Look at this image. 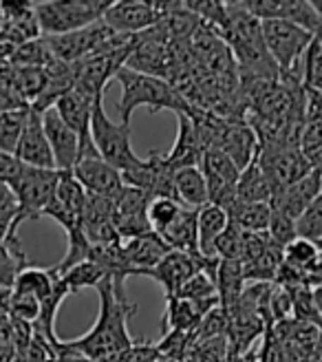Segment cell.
<instances>
[{
    "label": "cell",
    "mask_w": 322,
    "mask_h": 362,
    "mask_svg": "<svg viewBox=\"0 0 322 362\" xmlns=\"http://www.w3.org/2000/svg\"><path fill=\"white\" fill-rule=\"evenodd\" d=\"M95 289L100 294V316L95 325L91 332L78 340H68L66 345L93 362H113L133 347L129 320L135 316L137 305L129 298L119 281L104 279Z\"/></svg>",
    "instance_id": "1"
},
{
    "label": "cell",
    "mask_w": 322,
    "mask_h": 362,
    "mask_svg": "<svg viewBox=\"0 0 322 362\" xmlns=\"http://www.w3.org/2000/svg\"><path fill=\"white\" fill-rule=\"evenodd\" d=\"M227 5V25L219 33V38L227 47L232 60H237L239 74L249 78H263V80H278L280 71L272 62L270 53L263 42L261 21L249 16L237 3Z\"/></svg>",
    "instance_id": "2"
},
{
    "label": "cell",
    "mask_w": 322,
    "mask_h": 362,
    "mask_svg": "<svg viewBox=\"0 0 322 362\" xmlns=\"http://www.w3.org/2000/svg\"><path fill=\"white\" fill-rule=\"evenodd\" d=\"M113 80L121 86V98H119L121 122L119 124L131 126V117L135 113V108L139 106H148L150 113H159V111H164V108L174 113L192 111V106L177 93L168 80L137 74V71H131L126 66H121Z\"/></svg>",
    "instance_id": "3"
},
{
    "label": "cell",
    "mask_w": 322,
    "mask_h": 362,
    "mask_svg": "<svg viewBox=\"0 0 322 362\" xmlns=\"http://www.w3.org/2000/svg\"><path fill=\"white\" fill-rule=\"evenodd\" d=\"M113 0H44L33 3L40 35H62L102 21Z\"/></svg>",
    "instance_id": "4"
},
{
    "label": "cell",
    "mask_w": 322,
    "mask_h": 362,
    "mask_svg": "<svg viewBox=\"0 0 322 362\" xmlns=\"http://www.w3.org/2000/svg\"><path fill=\"white\" fill-rule=\"evenodd\" d=\"M104 100V98H102ZM97 100L91 113V144L100 159L113 166L119 173L133 170L141 164V157L133 151L131 144V126L115 124L104 111V102Z\"/></svg>",
    "instance_id": "5"
},
{
    "label": "cell",
    "mask_w": 322,
    "mask_h": 362,
    "mask_svg": "<svg viewBox=\"0 0 322 362\" xmlns=\"http://www.w3.org/2000/svg\"><path fill=\"white\" fill-rule=\"evenodd\" d=\"M261 31H263L265 49L270 53L276 69L280 71V76L287 74L300 76V60L305 56V51L316 33H309L285 21H263Z\"/></svg>",
    "instance_id": "6"
},
{
    "label": "cell",
    "mask_w": 322,
    "mask_h": 362,
    "mask_svg": "<svg viewBox=\"0 0 322 362\" xmlns=\"http://www.w3.org/2000/svg\"><path fill=\"white\" fill-rule=\"evenodd\" d=\"M60 170H44L27 166L20 181L11 190L16 199V230L25 221H35L42 216V210L51 202L60 181Z\"/></svg>",
    "instance_id": "7"
},
{
    "label": "cell",
    "mask_w": 322,
    "mask_h": 362,
    "mask_svg": "<svg viewBox=\"0 0 322 362\" xmlns=\"http://www.w3.org/2000/svg\"><path fill=\"white\" fill-rule=\"evenodd\" d=\"M237 5L261 23L285 21L309 33H320L322 27V13L311 0H239Z\"/></svg>",
    "instance_id": "8"
},
{
    "label": "cell",
    "mask_w": 322,
    "mask_h": 362,
    "mask_svg": "<svg viewBox=\"0 0 322 362\" xmlns=\"http://www.w3.org/2000/svg\"><path fill=\"white\" fill-rule=\"evenodd\" d=\"M168 3H157V0H119L111 3L104 11L102 21L109 25L115 33L137 35L153 29L164 21Z\"/></svg>",
    "instance_id": "9"
},
{
    "label": "cell",
    "mask_w": 322,
    "mask_h": 362,
    "mask_svg": "<svg viewBox=\"0 0 322 362\" xmlns=\"http://www.w3.org/2000/svg\"><path fill=\"white\" fill-rule=\"evenodd\" d=\"M115 31L106 25L104 21H97L88 27H82L78 31H71V33H62V35H42L49 53L56 60L66 62V64H73L80 62L93 53L111 38Z\"/></svg>",
    "instance_id": "10"
},
{
    "label": "cell",
    "mask_w": 322,
    "mask_h": 362,
    "mask_svg": "<svg viewBox=\"0 0 322 362\" xmlns=\"http://www.w3.org/2000/svg\"><path fill=\"white\" fill-rule=\"evenodd\" d=\"M256 161H258L261 170L265 173L267 181L272 184V190H280L285 186H292L294 181L302 179L314 168V166H309V161L302 157L298 146L258 151Z\"/></svg>",
    "instance_id": "11"
},
{
    "label": "cell",
    "mask_w": 322,
    "mask_h": 362,
    "mask_svg": "<svg viewBox=\"0 0 322 362\" xmlns=\"http://www.w3.org/2000/svg\"><path fill=\"white\" fill-rule=\"evenodd\" d=\"M148 204L150 197L137 188L124 186L117 192V197L113 199V226L121 241L153 232L146 216Z\"/></svg>",
    "instance_id": "12"
},
{
    "label": "cell",
    "mask_w": 322,
    "mask_h": 362,
    "mask_svg": "<svg viewBox=\"0 0 322 362\" xmlns=\"http://www.w3.org/2000/svg\"><path fill=\"white\" fill-rule=\"evenodd\" d=\"M172 175H174V168L166 164L164 155L153 153L148 159H141V164L135 166L133 170L121 173V181H124V186L146 192L150 199H159V197L174 199Z\"/></svg>",
    "instance_id": "13"
},
{
    "label": "cell",
    "mask_w": 322,
    "mask_h": 362,
    "mask_svg": "<svg viewBox=\"0 0 322 362\" xmlns=\"http://www.w3.org/2000/svg\"><path fill=\"white\" fill-rule=\"evenodd\" d=\"M84 202H86V192L76 181V177L71 173H62L56 186V192H53L51 202L42 210V216H51V219L58 221L66 232H71L80 228Z\"/></svg>",
    "instance_id": "14"
},
{
    "label": "cell",
    "mask_w": 322,
    "mask_h": 362,
    "mask_svg": "<svg viewBox=\"0 0 322 362\" xmlns=\"http://www.w3.org/2000/svg\"><path fill=\"white\" fill-rule=\"evenodd\" d=\"M71 175L76 177V181L84 188L86 194L104 197V199H111V202L117 197V192L124 188L121 173L115 170L113 166H109L97 155L80 157L76 161L73 170H71Z\"/></svg>",
    "instance_id": "15"
},
{
    "label": "cell",
    "mask_w": 322,
    "mask_h": 362,
    "mask_svg": "<svg viewBox=\"0 0 322 362\" xmlns=\"http://www.w3.org/2000/svg\"><path fill=\"white\" fill-rule=\"evenodd\" d=\"M322 181H320V168H311L305 177L294 181L292 186H285L280 190H274L272 199L267 202L272 212L287 216V219L296 221L298 216L309 208L314 199L320 197Z\"/></svg>",
    "instance_id": "16"
},
{
    "label": "cell",
    "mask_w": 322,
    "mask_h": 362,
    "mask_svg": "<svg viewBox=\"0 0 322 362\" xmlns=\"http://www.w3.org/2000/svg\"><path fill=\"white\" fill-rule=\"evenodd\" d=\"M40 119H42V131L49 141L56 170L71 173L76 166V161L80 159V137L60 119V115L56 113L53 106L47 108L44 113H40Z\"/></svg>",
    "instance_id": "17"
},
{
    "label": "cell",
    "mask_w": 322,
    "mask_h": 362,
    "mask_svg": "<svg viewBox=\"0 0 322 362\" xmlns=\"http://www.w3.org/2000/svg\"><path fill=\"white\" fill-rule=\"evenodd\" d=\"M212 148L225 153L239 170H243L258 153V144L252 129L241 119H225L221 117L217 135H214Z\"/></svg>",
    "instance_id": "18"
},
{
    "label": "cell",
    "mask_w": 322,
    "mask_h": 362,
    "mask_svg": "<svg viewBox=\"0 0 322 362\" xmlns=\"http://www.w3.org/2000/svg\"><path fill=\"white\" fill-rule=\"evenodd\" d=\"M13 155L20 159L25 166L56 170V164H53V155H51V148H49V141H47L44 131H42L40 113L31 111V108H29V117L25 122V129L20 133V139H18V146H16Z\"/></svg>",
    "instance_id": "19"
},
{
    "label": "cell",
    "mask_w": 322,
    "mask_h": 362,
    "mask_svg": "<svg viewBox=\"0 0 322 362\" xmlns=\"http://www.w3.org/2000/svg\"><path fill=\"white\" fill-rule=\"evenodd\" d=\"M177 139H174V146L168 155H164L166 164L170 168H188V166H199L201 164V157L205 153L203 146V139L196 131V126L190 117V113H177Z\"/></svg>",
    "instance_id": "20"
},
{
    "label": "cell",
    "mask_w": 322,
    "mask_h": 362,
    "mask_svg": "<svg viewBox=\"0 0 322 362\" xmlns=\"http://www.w3.org/2000/svg\"><path fill=\"white\" fill-rule=\"evenodd\" d=\"M121 252H124V257H126L133 274L146 276L148 272L168 255L170 247L161 241L155 232H148V234H141V237L124 239Z\"/></svg>",
    "instance_id": "21"
},
{
    "label": "cell",
    "mask_w": 322,
    "mask_h": 362,
    "mask_svg": "<svg viewBox=\"0 0 322 362\" xmlns=\"http://www.w3.org/2000/svg\"><path fill=\"white\" fill-rule=\"evenodd\" d=\"M174 199L188 210H199L208 206V188L199 166L177 168L172 175Z\"/></svg>",
    "instance_id": "22"
},
{
    "label": "cell",
    "mask_w": 322,
    "mask_h": 362,
    "mask_svg": "<svg viewBox=\"0 0 322 362\" xmlns=\"http://www.w3.org/2000/svg\"><path fill=\"white\" fill-rule=\"evenodd\" d=\"M225 228H227L225 210L212 204L196 210V250H199L201 257L217 259L214 257V241L221 237Z\"/></svg>",
    "instance_id": "23"
},
{
    "label": "cell",
    "mask_w": 322,
    "mask_h": 362,
    "mask_svg": "<svg viewBox=\"0 0 322 362\" xmlns=\"http://www.w3.org/2000/svg\"><path fill=\"white\" fill-rule=\"evenodd\" d=\"M214 310V307H212ZM210 312V307L203 305H196L184 298H177V296H168L166 303V314H164V327L168 334L170 332H179V334H192V329L199 325V320Z\"/></svg>",
    "instance_id": "24"
},
{
    "label": "cell",
    "mask_w": 322,
    "mask_h": 362,
    "mask_svg": "<svg viewBox=\"0 0 322 362\" xmlns=\"http://www.w3.org/2000/svg\"><path fill=\"white\" fill-rule=\"evenodd\" d=\"M157 237L164 241L170 250L188 252V255L199 252L196 250V210L184 208L174 216V221L168 228L157 232Z\"/></svg>",
    "instance_id": "25"
},
{
    "label": "cell",
    "mask_w": 322,
    "mask_h": 362,
    "mask_svg": "<svg viewBox=\"0 0 322 362\" xmlns=\"http://www.w3.org/2000/svg\"><path fill=\"white\" fill-rule=\"evenodd\" d=\"M225 214H227V223L234 226L239 232L258 234V232H267L272 210H270V206H267V204L234 202L225 210Z\"/></svg>",
    "instance_id": "26"
},
{
    "label": "cell",
    "mask_w": 322,
    "mask_h": 362,
    "mask_svg": "<svg viewBox=\"0 0 322 362\" xmlns=\"http://www.w3.org/2000/svg\"><path fill=\"white\" fill-rule=\"evenodd\" d=\"M272 184L267 181L265 173L261 170L256 157L239 173L237 181V202L249 204H267L272 199Z\"/></svg>",
    "instance_id": "27"
},
{
    "label": "cell",
    "mask_w": 322,
    "mask_h": 362,
    "mask_svg": "<svg viewBox=\"0 0 322 362\" xmlns=\"http://www.w3.org/2000/svg\"><path fill=\"white\" fill-rule=\"evenodd\" d=\"M214 287H217L219 305L223 307V310H229V307L237 303V298L241 296L243 287H245L241 263L219 259L217 272H214Z\"/></svg>",
    "instance_id": "28"
},
{
    "label": "cell",
    "mask_w": 322,
    "mask_h": 362,
    "mask_svg": "<svg viewBox=\"0 0 322 362\" xmlns=\"http://www.w3.org/2000/svg\"><path fill=\"white\" fill-rule=\"evenodd\" d=\"M172 296L196 303V305H203V307H210V310H212V307H219L217 287H214L212 276H208L205 272H196V274H192Z\"/></svg>",
    "instance_id": "29"
},
{
    "label": "cell",
    "mask_w": 322,
    "mask_h": 362,
    "mask_svg": "<svg viewBox=\"0 0 322 362\" xmlns=\"http://www.w3.org/2000/svg\"><path fill=\"white\" fill-rule=\"evenodd\" d=\"M53 283L56 279L51 276L49 269H40V267H25L20 274L16 276L13 285H11V292L18 294H29L33 298H38L40 303L51 294Z\"/></svg>",
    "instance_id": "30"
},
{
    "label": "cell",
    "mask_w": 322,
    "mask_h": 362,
    "mask_svg": "<svg viewBox=\"0 0 322 362\" xmlns=\"http://www.w3.org/2000/svg\"><path fill=\"white\" fill-rule=\"evenodd\" d=\"M282 261L305 274H320V245L305 239H294L290 245H285Z\"/></svg>",
    "instance_id": "31"
},
{
    "label": "cell",
    "mask_w": 322,
    "mask_h": 362,
    "mask_svg": "<svg viewBox=\"0 0 322 362\" xmlns=\"http://www.w3.org/2000/svg\"><path fill=\"white\" fill-rule=\"evenodd\" d=\"M88 252H91V243H88V239L84 237L82 228H76V230L66 232V255H64V259L56 267H49L51 276L58 279V276L64 274L66 269L84 263L88 259Z\"/></svg>",
    "instance_id": "32"
},
{
    "label": "cell",
    "mask_w": 322,
    "mask_h": 362,
    "mask_svg": "<svg viewBox=\"0 0 322 362\" xmlns=\"http://www.w3.org/2000/svg\"><path fill=\"white\" fill-rule=\"evenodd\" d=\"M300 82L307 90H320L322 86V40L320 33L314 35L305 56L300 60Z\"/></svg>",
    "instance_id": "33"
},
{
    "label": "cell",
    "mask_w": 322,
    "mask_h": 362,
    "mask_svg": "<svg viewBox=\"0 0 322 362\" xmlns=\"http://www.w3.org/2000/svg\"><path fill=\"white\" fill-rule=\"evenodd\" d=\"M27 267V257L20 241H9L0 247V289H11L16 276Z\"/></svg>",
    "instance_id": "34"
},
{
    "label": "cell",
    "mask_w": 322,
    "mask_h": 362,
    "mask_svg": "<svg viewBox=\"0 0 322 362\" xmlns=\"http://www.w3.org/2000/svg\"><path fill=\"white\" fill-rule=\"evenodd\" d=\"M29 117V108H16V111L0 113V153H16L18 139L25 129V122Z\"/></svg>",
    "instance_id": "35"
},
{
    "label": "cell",
    "mask_w": 322,
    "mask_h": 362,
    "mask_svg": "<svg viewBox=\"0 0 322 362\" xmlns=\"http://www.w3.org/2000/svg\"><path fill=\"white\" fill-rule=\"evenodd\" d=\"M58 281L68 289V294H76L80 289H86V287H97L102 281H104V274L102 269L91 263V261H84L76 267L66 269L62 276H58Z\"/></svg>",
    "instance_id": "36"
},
{
    "label": "cell",
    "mask_w": 322,
    "mask_h": 362,
    "mask_svg": "<svg viewBox=\"0 0 322 362\" xmlns=\"http://www.w3.org/2000/svg\"><path fill=\"white\" fill-rule=\"evenodd\" d=\"M298 151L309 161V166L320 168L322 157V117L320 119H305L298 137Z\"/></svg>",
    "instance_id": "37"
},
{
    "label": "cell",
    "mask_w": 322,
    "mask_h": 362,
    "mask_svg": "<svg viewBox=\"0 0 322 362\" xmlns=\"http://www.w3.org/2000/svg\"><path fill=\"white\" fill-rule=\"evenodd\" d=\"M296 239H305L320 245L322 241V194L309 204V208L294 221Z\"/></svg>",
    "instance_id": "38"
},
{
    "label": "cell",
    "mask_w": 322,
    "mask_h": 362,
    "mask_svg": "<svg viewBox=\"0 0 322 362\" xmlns=\"http://www.w3.org/2000/svg\"><path fill=\"white\" fill-rule=\"evenodd\" d=\"M181 210H184V206L179 204V202H174V199H164V197L150 199L148 210H146L150 230L157 234V232H161L164 228H168L174 221V216L181 212Z\"/></svg>",
    "instance_id": "39"
},
{
    "label": "cell",
    "mask_w": 322,
    "mask_h": 362,
    "mask_svg": "<svg viewBox=\"0 0 322 362\" xmlns=\"http://www.w3.org/2000/svg\"><path fill=\"white\" fill-rule=\"evenodd\" d=\"M267 237H270L278 247L285 250V245H290V243L296 239L294 221L287 219V216H280V214L272 212V216H270V226H267Z\"/></svg>",
    "instance_id": "40"
},
{
    "label": "cell",
    "mask_w": 322,
    "mask_h": 362,
    "mask_svg": "<svg viewBox=\"0 0 322 362\" xmlns=\"http://www.w3.org/2000/svg\"><path fill=\"white\" fill-rule=\"evenodd\" d=\"M25 164L16 155H9V153H0V184L5 188L13 190L16 184L20 181L23 173H25Z\"/></svg>",
    "instance_id": "41"
},
{
    "label": "cell",
    "mask_w": 322,
    "mask_h": 362,
    "mask_svg": "<svg viewBox=\"0 0 322 362\" xmlns=\"http://www.w3.org/2000/svg\"><path fill=\"white\" fill-rule=\"evenodd\" d=\"M16 202L0 206V247L7 245L9 241H16Z\"/></svg>",
    "instance_id": "42"
},
{
    "label": "cell",
    "mask_w": 322,
    "mask_h": 362,
    "mask_svg": "<svg viewBox=\"0 0 322 362\" xmlns=\"http://www.w3.org/2000/svg\"><path fill=\"white\" fill-rule=\"evenodd\" d=\"M16 108H29L20 98H18L9 86L0 82V113L5 111H16Z\"/></svg>",
    "instance_id": "43"
},
{
    "label": "cell",
    "mask_w": 322,
    "mask_h": 362,
    "mask_svg": "<svg viewBox=\"0 0 322 362\" xmlns=\"http://www.w3.org/2000/svg\"><path fill=\"white\" fill-rule=\"evenodd\" d=\"M9 53H11V47L5 45V42H0V60H7Z\"/></svg>",
    "instance_id": "44"
}]
</instances>
